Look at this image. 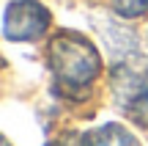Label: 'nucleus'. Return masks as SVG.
Masks as SVG:
<instances>
[{
	"mask_svg": "<svg viewBox=\"0 0 148 146\" xmlns=\"http://www.w3.org/2000/svg\"><path fill=\"white\" fill-rule=\"evenodd\" d=\"M55 146H60V143H55Z\"/></svg>",
	"mask_w": 148,
	"mask_h": 146,
	"instance_id": "obj_5",
	"label": "nucleus"
},
{
	"mask_svg": "<svg viewBox=\"0 0 148 146\" xmlns=\"http://www.w3.org/2000/svg\"><path fill=\"white\" fill-rule=\"evenodd\" d=\"M49 25V14L44 6L33 0L11 3L5 11V36L8 39H38Z\"/></svg>",
	"mask_w": 148,
	"mask_h": 146,
	"instance_id": "obj_2",
	"label": "nucleus"
},
{
	"mask_svg": "<svg viewBox=\"0 0 148 146\" xmlns=\"http://www.w3.org/2000/svg\"><path fill=\"white\" fill-rule=\"evenodd\" d=\"M49 61H52V72L58 80L69 88L88 86L96 75H99V55L96 50L77 33H63L52 42L49 47Z\"/></svg>",
	"mask_w": 148,
	"mask_h": 146,
	"instance_id": "obj_1",
	"label": "nucleus"
},
{
	"mask_svg": "<svg viewBox=\"0 0 148 146\" xmlns=\"http://www.w3.org/2000/svg\"><path fill=\"white\" fill-rule=\"evenodd\" d=\"M112 8L121 17H140L148 11V0H112Z\"/></svg>",
	"mask_w": 148,
	"mask_h": 146,
	"instance_id": "obj_4",
	"label": "nucleus"
},
{
	"mask_svg": "<svg viewBox=\"0 0 148 146\" xmlns=\"http://www.w3.org/2000/svg\"><path fill=\"white\" fill-rule=\"evenodd\" d=\"M82 146H137V141L121 127H101V130L85 135Z\"/></svg>",
	"mask_w": 148,
	"mask_h": 146,
	"instance_id": "obj_3",
	"label": "nucleus"
}]
</instances>
